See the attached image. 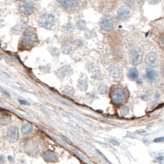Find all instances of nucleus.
I'll use <instances>...</instances> for the list:
<instances>
[{"instance_id":"nucleus-1","label":"nucleus","mask_w":164,"mask_h":164,"mask_svg":"<svg viewBox=\"0 0 164 164\" xmlns=\"http://www.w3.org/2000/svg\"><path fill=\"white\" fill-rule=\"evenodd\" d=\"M38 42L36 31L33 29H28L23 32L19 43V50H29L34 47Z\"/></svg>"},{"instance_id":"nucleus-2","label":"nucleus","mask_w":164,"mask_h":164,"mask_svg":"<svg viewBox=\"0 0 164 164\" xmlns=\"http://www.w3.org/2000/svg\"><path fill=\"white\" fill-rule=\"evenodd\" d=\"M110 98L113 104L115 105H121L126 102L128 98V95L126 90L121 87H115L111 90Z\"/></svg>"},{"instance_id":"nucleus-3","label":"nucleus","mask_w":164,"mask_h":164,"mask_svg":"<svg viewBox=\"0 0 164 164\" xmlns=\"http://www.w3.org/2000/svg\"><path fill=\"white\" fill-rule=\"evenodd\" d=\"M56 18L51 13H44L39 17L38 24L45 29L51 30L55 26Z\"/></svg>"},{"instance_id":"nucleus-4","label":"nucleus","mask_w":164,"mask_h":164,"mask_svg":"<svg viewBox=\"0 0 164 164\" xmlns=\"http://www.w3.org/2000/svg\"><path fill=\"white\" fill-rule=\"evenodd\" d=\"M34 10H35L34 4L29 0L22 2L19 5V11L23 16H30L34 13Z\"/></svg>"},{"instance_id":"nucleus-5","label":"nucleus","mask_w":164,"mask_h":164,"mask_svg":"<svg viewBox=\"0 0 164 164\" xmlns=\"http://www.w3.org/2000/svg\"><path fill=\"white\" fill-rule=\"evenodd\" d=\"M132 12L126 6H120L117 10V17L122 21H126L131 18Z\"/></svg>"},{"instance_id":"nucleus-6","label":"nucleus","mask_w":164,"mask_h":164,"mask_svg":"<svg viewBox=\"0 0 164 164\" xmlns=\"http://www.w3.org/2000/svg\"><path fill=\"white\" fill-rule=\"evenodd\" d=\"M144 61L149 67H151V68H155V67L158 66V64H159L158 58H157V56L155 52L148 53L145 57Z\"/></svg>"},{"instance_id":"nucleus-7","label":"nucleus","mask_w":164,"mask_h":164,"mask_svg":"<svg viewBox=\"0 0 164 164\" xmlns=\"http://www.w3.org/2000/svg\"><path fill=\"white\" fill-rule=\"evenodd\" d=\"M107 71L110 77H112L114 80H119L122 77V70L118 65H111L107 69Z\"/></svg>"},{"instance_id":"nucleus-8","label":"nucleus","mask_w":164,"mask_h":164,"mask_svg":"<svg viewBox=\"0 0 164 164\" xmlns=\"http://www.w3.org/2000/svg\"><path fill=\"white\" fill-rule=\"evenodd\" d=\"M130 60L132 64L134 66H138L139 64H141L143 58H142V54L137 50H132L130 52Z\"/></svg>"},{"instance_id":"nucleus-9","label":"nucleus","mask_w":164,"mask_h":164,"mask_svg":"<svg viewBox=\"0 0 164 164\" xmlns=\"http://www.w3.org/2000/svg\"><path fill=\"white\" fill-rule=\"evenodd\" d=\"M8 139L12 143H16L19 139V129L16 126H11L7 132Z\"/></svg>"},{"instance_id":"nucleus-10","label":"nucleus","mask_w":164,"mask_h":164,"mask_svg":"<svg viewBox=\"0 0 164 164\" xmlns=\"http://www.w3.org/2000/svg\"><path fill=\"white\" fill-rule=\"evenodd\" d=\"M100 27L104 31H111L114 27V22L111 17H104L100 22Z\"/></svg>"},{"instance_id":"nucleus-11","label":"nucleus","mask_w":164,"mask_h":164,"mask_svg":"<svg viewBox=\"0 0 164 164\" xmlns=\"http://www.w3.org/2000/svg\"><path fill=\"white\" fill-rule=\"evenodd\" d=\"M72 73V67H71L70 65L66 64V65H64V66L60 67V68L56 72V75H57V77H58L59 78L63 79V78H64V77H69Z\"/></svg>"},{"instance_id":"nucleus-12","label":"nucleus","mask_w":164,"mask_h":164,"mask_svg":"<svg viewBox=\"0 0 164 164\" xmlns=\"http://www.w3.org/2000/svg\"><path fill=\"white\" fill-rule=\"evenodd\" d=\"M58 3L65 9H72L77 6L78 0H57Z\"/></svg>"},{"instance_id":"nucleus-13","label":"nucleus","mask_w":164,"mask_h":164,"mask_svg":"<svg viewBox=\"0 0 164 164\" xmlns=\"http://www.w3.org/2000/svg\"><path fill=\"white\" fill-rule=\"evenodd\" d=\"M158 77V73L157 72L154 70V69H147L145 71V74H144V78L149 81V82H154L155 80Z\"/></svg>"},{"instance_id":"nucleus-14","label":"nucleus","mask_w":164,"mask_h":164,"mask_svg":"<svg viewBox=\"0 0 164 164\" xmlns=\"http://www.w3.org/2000/svg\"><path fill=\"white\" fill-rule=\"evenodd\" d=\"M10 121H11V117L10 114L5 111H0V125H6L10 124Z\"/></svg>"},{"instance_id":"nucleus-15","label":"nucleus","mask_w":164,"mask_h":164,"mask_svg":"<svg viewBox=\"0 0 164 164\" xmlns=\"http://www.w3.org/2000/svg\"><path fill=\"white\" fill-rule=\"evenodd\" d=\"M43 158L47 163H54L57 161V156L51 150H47L43 154Z\"/></svg>"},{"instance_id":"nucleus-16","label":"nucleus","mask_w":164,"mask_h":164,"mask_svg":"<svg viewBox=\"0 0 164 164\" xmlns=\"http://www.w3.org/2000/svg\"><path fill=\"white\" fill-rule=\"evenodd\" d=\"M21 131L22 134H24V135H29L34 131V126L29 122H24L21 125Z\"/></svg>"},{"instance_id":"nucleus-17","label":"nucleus","mask_w":164,"mask_h":164,"mask_svg":"<svg viewBox=\"0 0 164 164\" xmlns=\"http://www.w3.org/2000/svg\"><path fill=\"white\" fill-rule=\"evenodd\" d=\"M127 76H128V78L129 79H131V80H137L138 78V76H139V74H138V71L136 69V68H130L129 69V71H128V73H127Z\"/></svg>"},{"instance_id":"nucleus-18","label":"nucleus","mask_w":164,"mask_h":164,"mask_svg":"<svg viewBox=\"0 0 164 164\" xmlns=\"http://www.w3.org/2000/svg\"><path fill=\"white\" fill-rule=\"evenodd\" d=\"M77 88L81 90V91H86L89 88V82L87 81V79L82 78L78 81L77 83Z\"/></svg>"},{"instance_id":"nucleus-19","label":"nucleus","mask_w":164,"mask_h":164,"mask_svg":"<svg viewBox=\"0 0 164 164\" xmlns=\"http://www.w3.org/2000/svg\"><path fill=\"white\" fill-rule=\"evenodd\" d=\"M97 92L99 93L100 95H107L108 92H109V89H108V87L106 84H100L97 87Z\"/></svg>"},{"instance_id":"nucleus-20","label":"nucleus","mask_w":164,"mask_h":164,"mask_svg":"<svg viewBox=\"0 0 164 164\" xmlns=\"http://www.w3.org/2000/svg\"><path fill=\"white\" fill-rule=\"evenodd\" d=\"M76 27L77 28V29L81 31H84L87 29V23L83 19H79L76 21Z\"/></svg>"},{"instance_id":"nucleus-21","label":"nucleus","mask_w":164,"mask_h":164,"mask_svg":"<svg viewBox=\"0 0 164 164\" xmlns=\"http://www.w3.org/2000/svg\"><path fill=\"white\" fill-rule=\"evenodd\" d=\"M75 89L72 87V86H66V87H64V89L63 90V93L65 95H67V96H73L74 95H75Z\"/></svg>"},{"instance_id":"nucleus-22","label":"nucleus","mask_w":164,"mask_h":164,"mask_svg":"<svg viewBox=\"0 0 164 164\" xmlns=\"http://www.w3.org/2000/svg\"><path fill=\"white\" fill-rule=\"evenodd\" d=\"M72 49H73V47H72V45H70V44H64L61 47V52L64 54H70L72 52Z\"/></svg>"},{"instance_id":"nucleus-23","label":"nucleus","mask_w":164,"mask_h":164,"mask_svg":"<svg viewBox=\"0 0 164 164\" xmlns=\"http://www.w3.org/2000/svg\"><path fill=\"white\" fill-rule=\"evenodd\" d=\"M24 29H25V25H23V24H17V25H16V26L12 29V30L11 31H12L14 34H17L21 33Z\"/></svg>"},{"instance_id":"nucleus-24","label":"nucleus","mask_w":164,"mask_h":164,"mask_svg":"<svg viewBox=\"0 0 164 164\" xmlns=\"http://www.w3.org/2000/svg\"><path fill=\"white\" fill-rule=\"evenodd\" d=\"M48 50L49 52L52 53V56H59V54H60V51L59 50V48H57V47H48Z\"/></svg>"},{"instance_id":"nucleus-25","label":"nucleus","mask_w":164,"mask_h":164,"mask_svg":"<svg viewBox=\"0 0 164 164\" xmlns=\"http://www.w3.org/2000/svg\"><path fill=\"white\" fill-rule=\"evenodd\" d=\"M130 112V108L128 106H123L121 108H120V115L121 116H126Z\"/></svg>"},{"instance_id":"nucleus-26","label":"nucleus","mask_w":164,"mask_h":164,"mask_svg":"<svg viewBox=\"0 0 164 164\" xmlns=\"http://www.w3.org/2000/svg\"><path fill=\"white\" fill-rule=\"evenodd\" d=\"M124 4L128 8H132L135 4V0H123Z\"/></svg>"},{"instance_id":"nucleus-27","label":"nucleus","mask_w":164,"mask_h":164,"mask_svg":"<svg viewBox=\"0 0 164 164\" xmlns=\"http://www.w3.org/2000/svg\"><path fill=\"white\" fill-rule=\"evenodd\" d=\"M64 29L67 32H73L75 30V26L72 24V22H68L65 26H64Z\"/></svg>"},{"instance_id":"nucleus-28","label":"nucleus","mask_w":164,"mask_h":164,"mask_svg":"<svg viewBox=\"0 0 164 164\" xmlns=\"http://www.w3.org/2000/svg\"><path fill=\"white\" fill-rule=\"evenodd\" d=\"M40 71L41 72H43V73H47V72H50V69H51V67H50V65L48 64V65H43V66H40Z\"/></svg>"},{"instance_id":"nucleus-29","label":"nucleus","mask_w":164,"mask_h":164,"mask_svg":"<svg viewBox=\"0 0 164 164\" xmlns=\"http://www.w3.org/2000/svg\"><path fill=\"white\" fill-rule=\"evenodd\" d=\"M73 44H74L75 47H82V45L84 44V42H83L82 40L77 39V40H75V41H73Z\"/></svg>"},{"instance_id":"nucleus-30","label":"nucleus","mask_w":164,"mask_h":164,"mask_svg":"<svg viewBox=\"0 0 164 164\" xmlns=\"http://www.w3.org/2000/svg\"><path fill=\"white\" fill-rule=\"evenodd\" d=\"M100 76H101V73H100V72L99 71H96L95 72V73L92 76L93 78H95V79H99L100 78Z\"/></svg>"},{"instance_id":"nucleus-31","label":"nucleus","mask_w":164,"mask_h":164,"mask_svg":"<svg viewBox=\"0 0 164 164\" xmlns=\"http://www.w3.org/2000/svg\"><path fill=\"white\" fill-rule=\"evenodd\" d=\"M155 143H161V142H164V137H161V138H157L154 139Z\"/></svg>"},{"instance_id":"nucleus-32","label":"nucleus","mask_w":164,"mask_h":164,"mask_svg":"<svg viewBox=\"0 0 164 164\" xmlns=\"http://www.w3.org/2000/svg\"><path fill=\"white\" fill-rule=\"evenodd\" d=\"M0 92H2L3 94H4V95H7L8 97H10V94L7 92L6 90H4V89H3L2 87H0Z\"/></svg>"},{"instance_id":"nucleus-33","label":"nucleus","mask_w":164,"mask_h":164,"mask_svg":"<svg viewBox=\"0 0 164 164\" xmlns=\"http://www.w3.org/2000/svg\"><path fill=\"white\" fill-rule=\"evenodd\" d=\"M61 138L64 139V140H65V142H67V143H69V144H72V142L69 139V138H66V137H64V135H61Z\"/></svg>"},{"instance_id":"nucleus-34","label":"nucleus","mask_w":164,"mask_h":164,"mask_svg":"<svg viewBox=\"0 0 164 164\" xmlns=\"http://www.w3.org/2000/svg\"><path fill=\"white\" fill-rule=\"evenodd\" d=\"M18 102L20 103V104H21V105H29V103L28 102H26V101H23V100H21V99H19V100H18Z\"/></svg>"},{"instance_id":"nucleus-35","label":"nucleus","mask_w":164,"mask_h":164,"mask_svg":"<svg viewBox=\"0 0 164 164\" xmlns=\"http://www.w3.org/2000/svg\"><path fill=\"white\" fill-rule=\"evenodd\" d=\"M149 3H150V4H156L159 3V0H150Z\"/></svg>"},{"instance_id":"nucleus-36","label":"nucleus","mask_w":164,"mask_h":164,"mask_svg":"<svg viewBox=\"0 0 164 164\" xmlns=\"http://www.w3.org/2000/svg\"><path fill=\"white\" fill-rule=\"evenodd\" d=\"M5 162V157L4 155H0V163H4Z\"/></svg>"},{"instance_id":"nucleus-37","label":"nucleus","mask_w":164,"mask_h":164,"mask_svg":"<svg viewBox=\"0 0 164 164\" xmlns=\"http://www.w3.org/2000/svg\"><path fill=\"white\" fill-rule=\"evenodd\" d=\"M161 44H162V46H163V47L164 49V35L162 37V39H161Z\"/></svg>"},{"instance_id":"nucleus-38","label":"nucleus","mask_w":164,"mask_h":164,"mask_svg":"<svg viewBox=\"0 0 164 164\" xmlns=\"http://www.w3.org/2000/svg\"><path fill=\"white\" fill-rule=\"evenodd\" d=\"M136 1H137V3H138V4H142L143 3H144V1H145V0H136Z\"/></svg>"},{"instance_id":"nucleus-39","label":"nucleus","mask_w":164,"mask_h":164,"mask_svg":"<svg viewBox=\"0 0 164 164\" xmlns=\"http://www.w3.org/2000/svg\"><path fill=\"white\" fill-rule=\"evenodd\" d=\"M8 159L10 160L11 163H12V162H14V160L12 159V156H10V155H9V156H8Z\"/></svg>"},{"instance_id":"nucleus-40","label":"nucleus","mask_w":164,"mask_h":164,"mask_svg":"<svg viewBox=\"0 0 164 164\" xmlns=\"http://www.w3.org/2000/svg\"><path fill=\"white\" fill-rule=\"evenodd\" d=\"M162 73H163V76L164 77V65L163 66V68H162Z\"/></svg>"},{"instance_id":"nucleus-41","label":"nucleus","mask_w":164,"mask_h":164,"mask_svg":"<svg viewBox=\"0 0 164 164\" xmlns=\"http://www.w3.org/2000/svg\"><path fill=\"white\" fill-rule=\"evenodd\" d=\"M35 1H40V0H35Z\"/></svg>"}]
</instances>
